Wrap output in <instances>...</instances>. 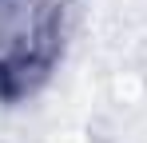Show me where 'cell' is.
<instances>
[{"label": "cell", "instance_id": "6da1fadb", "mask_svg": "<svg viewBox=\"0 0 147 143\" xmlns=\"http://www.w3.org/2000/svg\"><path fill=\"white\" fill-rule=\"evenodd\" d=\"M60 0H0V84H28L52 60Z\"/></svg>", "mask_w": 147, "mask_h": 143}]
</instances>
